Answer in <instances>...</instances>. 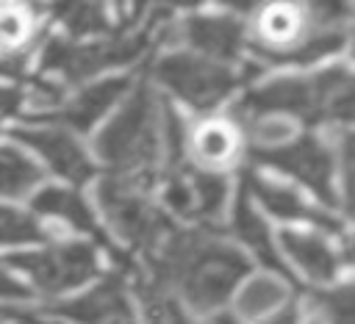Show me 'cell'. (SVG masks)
<instances>
[{
  "label": "cell",
  "mask_w": 355,
  "mask_h": 324,
  "mask_svg": "<svg viewBox=\"0 0 355 324\" xmlns=\"http://www.w3.org/2000/svg\"><path fill=\"white\" fill-rule=\"evenodd\" d=\"M305 30H308L305 8H297V6H269V8H263V14L255 22V33H258L255 50H266V53L291 50L294 44L302 42Z\"/></svg>",
  "instance_id": "16"
},
{
  "label": "cell",
  "mask_w": 355,
  "mask_h": 324,
  "mask_svg": "<svg viewBox=\"0 0 355 324\" xmlns=\"http://www.w3.org/2000/svg\"><path fill=\"white\" fill-rule=\"evenodd\" d=\"M25 296H31L28 288H25L22 282H17V280L0 266V299H25Z\"/></svg>",
  "instance_id": "28"
},
{
  "label": "cell",
  "mask_w": 355,
  "mask_h": 324,
  "mask_svg": "<svg viewBox=\"0 0 355 324\" xmlns=\"http://www.w3.org/2000/svg\"><path fill=\"white\" fill-rule=\"evenodd\" d=\"M50 11L69 28L72 36H89L108 30V17L100 3H53Z\"/></svg>",
  "instance_id": "22"
},
{
  "label": "cell",
  "mask_w": 355,
  "mask_h": 324,
  "mask_svg": "<svg viewBox=\"0 0 355 324\" xmlns=\"http://www.w3.org/2000/svg\"><path fill=\"white\" fill-rule=\"evenodd\" d=\"M164 116L158 114V100L147 86H139L125 108L100 130L94 138L97 155L114 169V177L136 180L147 186L161 141H164Z\"/></svg>",
  "instance_id": "3"
},
{
  "label": "cell",
  "mask_w": 355,
  "mask_h": 324,
  "mask_svg": "<svg viewBox=\"0 0 355 324\" xmlns=\"http://www.w3.org/2000/svg\"><path fill=\"white\" fill-rule=\"evenodd\" d=\"M316 305L324 310V316L333 324H352L355 321V307H352V288L344 285L338 291H327L316 296Z\"/></svg>",
  "instance_id": "25"
},
{
  "label": "cell",
  "mask_w": 355,
  "mask_h": 324,
  "mask_svg": "<svg viewBox=\"0 0 355 324\" xmlns=\"http://www.w3.org/2000/svg\"><path fill=\"white\" fill-rule=\"evenodd\" d=\"M0 324H19V321H14V318H8V316L0 313Z\"/></svg>",
  "instance_id": "33"
},
{
  "label": "cell",
  "mask_w": 355,
  "mask_h": 324,
  "mask_svg": "<svg viewBox=\"0 0 355 324\" xmlns=\"http://www.w3.org/2000/svg\"><path fill=\"white\" fill-rule=\"evenodd\" d=\"M155 252L158 255L147 269L139 266V274L164 288L175 285L186 305L197 313L225 305L233 288L250 274L247 258L205 230L169 233Z\"/></svg>",
  "instance_id": "1"
},
{
  "label": "cell",
  "mask_w": 355,
  "mask_h": 324,
  "mask_svg": "<svg viewBox=\"0 0 355 324\" xmlns=\"http://www.w3.org/2000/svg\"><path fill=\"white\" fill-rule=\"evenodd\" d=\"M233 233H236V238H239L247 249L255 252V258H258L269 271L286 277L291 285L297 282L294 274L288 271V266L283 263V258L277 255V249H275V244H272V235H269V227H266V222L255 213V208H252V202H250V194H247L244 188H241V194H239V199H236V208H233Z\"/></svg>",
  "instance_id": "15"
},
{
  "label": "cell",
  "mask_w": 355,
  "mask_h": 324,
  "mask_svg": "<svg viewBox=\"0 0 355 324\" xmlns=\"http://www.w3.org/2000/svg\"><path fill=\"white\" fill-rule=\"evenodd\" d=\"M352 75L347 66H333L319 75L302 78H277L261 89H252L241 97L233 114L247 116H269V114H288L305 122L313 119H333L349 122L352 119Z\"/></svg>",
  "instance_id": "2"
},
{
  "label": "cell",
  "mask_w": 355,
  "mask_h": 324,
  "mask_svg": "<svg viewBox=\"0 0 355 324\" xmlns=\"http://www.w3.org/2000/svg\"><path fill=\"white\" fill-rule=\"evenodd\" d=\"M17 141L33 147L53 172L72 183H86L94 174V166L86 155V150L61 127H17L11 133Z\"/></svg>",
  "instance_id": "10"
},
{
  "label": "cell",
  "mask_w": 355,
  "mask_h": 324,
  "mask_svg": "<svg viewBox=\"0 0 355 324\" xmlns=\"http://www.w3.org/2000/svg\"><path fill=\"white\" fill-rule=\"evenodd\" d=\"M22 105V91L14 86H0V116L14 114Z\"/></svg>",
  "instance_id": "29"
},
{
  "label": "cell",
  "mask_w": 355,
  "mask_h": 324,
  "mask_svg": "<svg viewBox=\"0 0 355 324\" xmlns=\"http://www.w3.org/2000/svg\"><path fill=\"white\" fill-rule=\"evenodd\" d=\"M191 147H194V155L200 158V163L222 166L239 155V136L227 122H205L194 130Z\"/></svg>",
  "instance_id": "19"
},
{
  "label": "cell",
  "mask_w": 355,
  "mask_h": 324,
  "mask_svg": "<svg viewBox=\"0 0 355 324\" xmlns=\"http://www.w3.org/2000/svg\"><path fill=\"white\" fill-rule=\"evenodd\" d=\"M128 86H130V78H108V80L92 83L89 89L78 91L69 102L50 111L44 119L58 122V125H69L75 130H89L119 100V94L128 91Z\"/></svg>",
  "instance_id": "14"
},
{
  "label": "cell",
  "mask_w": 355,
  "mask_h": 324,
  "mask_svg": "<svg viewBox=\"0 0 355 324\" xmlns=\"http://www.w3.org/2000/svg\"><path fill=\"white\" fill-rule=\"evenodd\" d=\"M214 324H239V321H236V316L222 313V316H216V318H214Z\"/></svg>",
  "instance_id": "32"
},
{
  "label": "cell",
  "mask_w": 355,
  "mask_h": 324,
  "mask_svg": "<svg viewBox=\"0 0 355 324\" xmlns=\"http://www.w3.org/2000/svg\"><path fill=\"white\" fill-rule=\"evenodd\" d=\"M147 39H150V28H141L139 33L116 36L108 42H92V44L50 39L42 53V72H55L67 83H80L105 66L136 61L144 53Z\"/></svg>",
  "instance_id": "5"
},
{
  "label": "cell",
  "mask_w": 355,
  "mask_h": 324,
  "mask_svg": "<svg viewBox=\"0 0 355 324\" xmlns=\"http://www.w3.org/2000/svg\"><path fill=\"white\" fill-rule=\"evenodd\" d=\"M244 191L250 197H255L269 213L280 216V219H288V222H311V224H319L330 233H341V222L336 216H327L311 205H305V199L286 188V186H277L272 180H263L252 172H244Z\"/></svg>",
  "instance_id": "13"
},
{
  "label": "cell",
  "mask_w": 355,
  "mask_h": 324,
  "mask_svg": "<svg viewBox=\"0 0 355 324\" xmlns=\"http://www.w3.org/2000/svg\"><path fill=\"white\" fill-rule=\"evenodd\" d=\"M255 138L261 141H280V138H288L294 133L291 122H283V119H275V116H266V122H258L252 127Z\"/></svg>",
  "instance_id": "27"
},
{
  "label": "cell",
  "mask_w": 355,
  "mask_h": 324,
  "mask_svg": "<svg viewBox=\"0 0 355 324\" xmlns=\"http://www.w3.org/2000/svg\"><path fill=\"white\" fill-rule=\"evenodd\" d=\"M42 180V169L14 147H0V197H22Z\"/></svg>",
  "instance_id": "21"
},
{
  "label": "cell",
  "mask_w": 355,
  "mask_h": 324,
  "mask_svg": "<svg viewBox=\"0 0 355 324\" xmlns=\"http://www.w3.org/2000/svg\"><path fill=\"white\" fill-rule=\"evenodd\" d=\"M155 78L183 102L197 111H208L219 105L241 80L233 66L200 58L194 53H172L155 64Z\"/></svg>",
  "instance_id": "6"
},
{
  "label": "cell",
  "mask_w": 355,
  "mask_h": 324,
  "mask_svg": "<svg viewBox=\"0 0 355 324\" xmlns=\"http://www.w3.org/2000/svg\"><path fill=\"white\" fill-rule=\"evenodd\" d=\"M11 263L22 269L44 294H61V291L78 288L97 274L94 246L80 241L47 246L39 252H22V255H14Z\"/></svg>",
  "instance_id": "7"
},
{
  "label": "cell",
  "mask_w": 355,
  "mask_h": 324,
  "mask_svg": "<svg viewBox=\"0 0 355 324\" xmlns=\"http://www.w3.org/2000/svg\"><path fill=\"white\" fill-rule=\"evenodd\" d=\"M33 208L39 213H47V216H58L64 222H69L75 230L80 233H89L94 241H100L105 249H111V244L105 241V235L100 233L97 222H94V213L92 208L86 205V199L75 191H67V188H44L33 197Z\"/></svg>",
  "instance_id": "18"
},
{
  "label": "cell",
  "mask_w": 355,
  "mask_h": 324,
  "mask_svg": "<svg viewBox=\"0 0 355 324\" xmlns=\"http://www.w3.org/2000/svg\"><path fill=\"white\" fill-rule=\"evenodd\" d=\"M252 161L263 166H275L300 183H305L324 205H336V191H333V152L327 144L316 136H300L291 144L280 147H266V150H252Z\"/></svg>",
  "instance_id": "8"
},
{
  "label": "cell",
  "mask_w": 355,
  "mask_h": 324,
  "mask_svg": "<svg viewBox=\"0 0 355 324\" xmlns=\"http://www.w3.org/2000/svg\"><path fill=\"white\" fill-rule=\"evenodd\" d=\"M225 197H227L225 177H219L214 172L186 169V166L172 169V177L166 186V202L175 213H180L186 219H197L202 224H211L222 213Z\"/></svg>",
  "instance_id": "9"
},
{
  "label": "cell",
  "mask_w": 355,
  "mask_h": 324,
  "mask_svg": "<svg viewBox=\"0 0 355 324\" xmlns=\"http://www.w3.org/2000/svg\"><path fill=\"white\" fill-rule=\"evenodd\" d=\"M36 241H44V230L39 227V222L17 208L0 205V244L19 246V244H36Z\"/></svg>",
  "instance_id": "24"
},
{
  "label": "cell",
  "mask_w": 355,
  "mask_h": 324,
  "mask_svg": "<svg viewBox=\"0 0 355 324\" xmlns=\"http://www.w3.org/2000/svg\"><path fill=\"white\" fill-rule=\"evenodd\" d=\"M286 255L294 258V263L316 282H327L336 277L338 271V255L330 249L327 241H322L319 235L311 233H297V230H286L280 235Z\"/></svg>",
  "instance_id": "17"
},
{
  "label": "cell",
  "mask_w": 355,
  "mask_h": 324,
  "mask_svg": "<svg viewBox=\"0 0 355 324\" xmlns=\"http://www.w3.org/2000/svg\"><path fill=\"white\" fill-rule=\"evenodd\" d=\"M28 36V19L17 8H0V47L17 50Z\"/></svg>",
  "instance_id": "26"
},
{
  "label": "cell",
  "mask_w": 355,
  "mask_h": 324,
  "mask_svg": "<svg viewBox=\"0 0 355 324\" xmlns=\"http://www.w3.org/2000/svg\"><path fill=\"white\" fill-rule=\"evenodd\" d=\"M136 280H139V294L144 302V324H189L178 302L166 294L164 285L141 277L139 271H136Z\"/></svg>",
  "instance_id": "23"
},
{
  "label": "cell",
  "mask_w": 355,
  "mask_h": 324,
  "mask_svg": "<svg viewBox=\"0 0 355 324\" xmlns=\"http://www.w3.org/2000/svg\"><path fill=\"white\" fill-rule=\"evenodd\" d=\"M266 324H297V307L294 305H283L277 313H272L266 318Z\"/></svg>",
  "instance_id": "30"
},
{
  "label": "cell",
  "mask_w": 355,
  "mask_h": 324,
  "mask_svg": "<svg viewBox=\"0 0 355 324\" xmlns=\"http://www.w3.org/2000/svg\"><path fill=\"white\" fill-rule=\"evenodd\" d=\"M288 299V288L275 280V277H252L241 294H239V313H244L247 318H261V316H272L280 305H286Z\"/></svg>",
  "instance_id": "20"
},
{
  "label": "cell",
  "mask_w": 355,
  "mask_h": 324,
  "mask_svg": "<svg viewBox=\"0 0 355 324\" xmlns=\"http://www.w3.org/2000/svg\"><path fill=\"white\" fill-rule=\"evenodd\" d=\"M313 324H316V321H313Z\"/></svg>",
  "instance_id": "34"
},
{
  "label": "cell",
  "mask_w": 355,
  "mask_h": 324,
  "mask_svg": "<svg viewBox=\"0 0 355 324\" xmlns=\"http://www.w3.org/2000/svg\"><path fill=\"white\" fill-rule=\"evenodd\" d=\"M183 39L194 55L230 66L244 50V28L230 17H191L183 22Z\"/></svg>",
  "instance_id": "12"
},
{
  "label": "cell",
  "mask_w": 355,
  "mask_h": 324,
  "mask_svg": "<svg viewBox=\"0 0 355 324\" xmlns=\"http://www.w3.org/2000/svg\"><path fill=\"white\" fill-rule=\"evenodd\" d=\"M111 230L141 252L158 249L172 233L169 219L144 197V186L125 177H105L97 188Z\"/></svg>",
  "instance_id": "4"
},
{
  "label": "cell",
  "mask_w": 355,
  "mask_h": 324,
  "mask_svg": "<svg viewBox=\"0 0 355 324\" xmlns=\"http://www.w3.org/2000/svg\"><path fill=\"white\" fill-rule=\"evenodd\" d=\"M3 316H8V318H14V321H19V324H55V321H42V318H36V313H22V310H0Z\"/></svg>",
  "instance_id": "31"
},
{
  "label": "cell",
  "mask_w": 355,
  "mask_h": 324,
  "mask_svg": "<svg viewBox=\"0 0 355 324\" xmlns=\"http://www.w3.org/2000/svg\"><path fill=\"white\" fill-rule=\"evenodd\" d=\"M50 310L58 316L75 318L80 324H133V310L125 294L122 274H114L103 280L97 288H92L89 294L69 302H58Z\"/></svg>",
  "instance_id": "11"
}]
</instances>
